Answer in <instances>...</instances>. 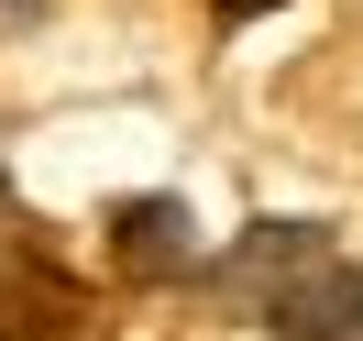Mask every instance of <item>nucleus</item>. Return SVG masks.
Instances as JSON below:
<instances>
[{
	"instance_id": "1",
	"label": "nucleus",
	"mask_w": 363,
	"mask_h": 341,
	"mask_svg": "<svg viewBox=\"0 0 363 341\" xmlns=\"http://www.w3.org/2000/svg\"><path fill=\"white\" fill-rule=\"evenodd\" d=\"M264 330H275V341H352V330H363V264H341V253L297 264L286 286L264 297Z\"/></svg>"
},
{
	"instance_id": "4",
	"label": "nucleus",
	"mask_w": 363,
	"mask_h": 341,
	"mask_svg": "<svg viewBox=\"0 0 363 341\" xmlns=\"http://www.w3.org/2000/svg\"><path fill=\"white\" fill-rule=\"evenodd\" d=\"M111 242H121L133 275H187V209L177 199H133V209H111Z\"/></svg>"
},
{
	"instance_id": "5",
	"label": "nucleus",
	"mask_w": 363,
	"mask_h": 341,
	"mask_svg": "<svg viewBox=\"0 0 363 341\" xmlns=\"http://www.w3.org/2000/svg\"><path fill=\"white\" fill-rule=\"evenodd\" d=\"M264 11H275V0H220V23H264Z\"/></svg>"
},
{
	"instance_id": "2",
	"label": "nucleus",
	"mask_w": 363,
	"mask_h": 341,
	"mask_svg": "<svg viewBox=\"0 0 363 341\" xmlns=\"http://www.w3.org/2000/svg\"><path fill=\"white\" fill-rule=\"evenodd\" d=\"M319 253H330V231H308V220H253L242 242H231V264H220V286H231V297H253V308H264V297L286 286L297 264H319Z\"/></svg>"
},
{
	"instance_id": "3",
	"label": "nucleus",
	"mask_w": 363,
	"mask_h": 341,
	"mask_svg": "<svg viewBox=\"0 0 363 341\" xmlns=\"http://www.w3.org/2000/svg\"><path fill=\"white\" fill-rule=\"evenodd\" d=\"M77 330V286L55 264H0V341H67Z\"/></svg>"
}]
</instances>
